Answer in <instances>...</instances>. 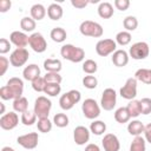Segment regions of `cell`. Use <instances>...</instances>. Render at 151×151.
I'll list each match as a JSON object with an SVG mask.
<instances>
[{
  "instance_id": "7c38bea8",
  "label": "cell",
  "mask_w": 151,
  "mask_h": 151,
  "mask_svg": "<svg viewBox=\"0 0 151 151\" xmlns=\"http://www.w3.org/2000/svg\"><path fill=\"white\" fill-rule=\"evenodd\" d=\"M28 45L37 53H42L47 48V42H46L44 35L41 33H39V32H34V33H32L29 35Z\"/></svg>"
},
{
  "instance_id": "9a60e30c",
  "label": "cell",
  "mask_w": 151,
  "mask_h": 151,
  "mask_svg": "<svg viewBox=\"0 0 151 151\" xmlns=\"http://www.w3.org/2000/svg\"><path fill=\"white\" fill-rule=\"evenodd\" d=\"M101 145L104 151H119L120 149V142L113 133H106L101 140Z\"/></svg>"
},
{
  "instance_id": "277c9868",
  "label": "cell",
  "mask_w": 151,
  "mask_h": 151,
  "mask_svg": "<svg viewBox=\"0 0 151 151\" xmlns=\"http://www.w3.org/2000/svg\"><path fill=\"white\" fill-rule=\"evenodd\" d=\"M80 99H81V93L78 90H71L64 93L59 98V105L63 110L67 111V110H71L77 103H79Z\"/></svg>"
},
{
  "instance_id": "5bb4252c",
  "label": "cell",
  "mask_w": 151,
  "mask_h": 151,
  "mask_svg": "<svg viewBox=\"0 0 151 151\" xmlns=\"http://www.w3.org/2000/svg\"><path fill=\"white\" fill-rule=\"evenodd\" d=\"M18 123H19V117L14 111L5 113L0 118V126L2 130H6V131H9L17 127Z\"/></svg>"
},
{
  "instance_id": "d6a6232c",
  "label": "cell",
  "mask_w": 151,
  "mask_h": 151,
  "mask_svg": "<svg viewBox=\"0 0 151 151\" xmlns=\"http://www.w3.org/2000/svg\"><path fill=\"white\" fill-rule=\"evenodd\" d=\"M131 33L127 32V31H122V32H118L117 35H116V42L120 46H126L131 42Z\"/></svg>"
},
{
  "instance_id": "74e56055",
  "label": "cell",
  "mask_w": 151,
  "mask_h": 151,
  "mask_svg": "<svg viewBox=\"0 0 151 151\" xmlns=\"http://www.w3.org/2000/svg\"><path fill=\"white\" fill-rule=\"evenodd\" d=\"M60 91H61L60 84H46L44 93L50 96V97H55V96H58L60 93Z\"/></svg>"
},
{
  "instance_id": "8d00e7d4",
  "label": "cell",
  "mask_w": 151,
  "mask_h": 151,
  "mask_svg": "<svg viewBox=\"0 0 151 151\" xmlns=\"http://www.w3.org/2000/svg\"><path fill=\"white\" fill-rule=\"evenodd\" d=\"M37 127L40 132L42 133H47L52 130V122L48 119V118H41V119H38V123H37Z\"/></svg>"
},
{
  "instance_id": "f546056e",
  "label": "cell",
  "mask_w": 151,
  "mask_h": 151,
  "mask_svg": "<svg viewBox=\"0 0 151 151\" xmlns=\"http://www.w3.org/2000/svg\"><path fill=\"white\" fill-rule=\"evenodd\" d=\"M90 131L96 136H101L106 131V124L103 120H93L90 125Z\"/></svg>"
},
{
  "instance_id": "c3c4849f",
  "label": "cell",
  "mask_w": 151,
  "mask_h": 151,
  "mask_svg": "<svg viewBox=\"0 0 151 151\" xmlns=\"http://www.w3.org/2000/svg\"><path fill=\"white\" fill-rule=\"evenodd\" d=\"M11 6H12L11 0H1V1H0V12H1V13L7 12V11L11 8Z\"/></svg>"
},
{
  "instance_id": "ab89813d",
  "label": "cell",
  "mask_w": 151,
  "mask_h": 151,
  "mask_svg": "<svg viewBox=\"0 0 151 151\" xmlns=\"http://www.w3.org/2000/svg\"><path fill=\"white\" fill-rule=\"evenodd\" d=\"M44 79L46 84H60L63 81V77L55 72H46V74L44 76Z\"/></svg>"
},
{
  "instance_id": "ba28073f",
  "label": "cell",
  "mask_w": 151,
  "mask_h": 151,
  "mask_svg": "<svg viewBox=\"0 0 151 151\" xmlns=\"http://www.w3.org/2000/svg\"><path fill=\"white\" fill-rule=\"evenodd\" d=\"M117 104V93L113 88L107 87L101 93V99H100V106L105 111H111Z\"/></svg>"
},
{
  "instance_id": "4316f807",
  "label": "cell",
  "mask_w": 151,
  "mask_h": 151,
  "mask_svg": "<svg viewBox=\"0 0 151 151\" xmlns=\"http://www.w3.org/2000/svg\"><path fill=\"white\" fill-rule=\"evenodd\" d=\"M114 119H116V122L119 123V124H125V123H127V122L131 119L126 106H125V107L122 106V107H119V109H117V110L114 111Z\"/></svg>"
},
{
  "instance_id": "5b68a950",
  "label": "cell",
  "mask_w": 151,
  "mask_h": 151,
  "mask_svg": "<svg viewBox=\"0 0 151 151\" xmlns=\"http://www.w3.org/2000/svg\"><path fill=\"white\" fill-rule=\"evenodd\" d=\"M81 111H83V114L85 116V118L96 119L100 114V106L94 99L87 98L81 104Z\"/></svg>"
},
{
  "instance_id": "7a4b0ae2",
  "label": "cell",
  "mask_w": 151,
  "mask_h": 151,
  "mask_svg": "<svg viewBox=\"0 0 151 151\" xmlns=\"http://www.w3.org/2000/svg\"><path fill=\"white\" fill-rule=\"evenodd\" d=\"M79 31L85 37H92V38H100L104 33V29L100 24L92 21V20H85L80 24Z\"/></svg>"
},
{
  "instance_id": "7dc6e473",
  "label": "cell",
  "mask_w": 151,
  "mask_h": 151,
  "mask_svg": "<svg viewBox=\"0 0 151 151\" xmlns=\"http://www.w3.org/2000/svg\"><path fill=\"white\" fill-rule=\"evenodd\" d=\"M88 4H90V1H87V0H71V5L78 9L85 8Z\"/></svg>"
},
{
  "instance_id": "603a6c76",
  "label": "cell",
  "mask_w": 151,
  "mask_h": 151,
  "mask_svg": "<svg viewBox=\"0 0 151 151\" xmlns=\"http://www.w3.org/2000/svg\"><path fill=\"white\" fill-rule=\"evenodd\" d=\"M61 61L59 59H53V58H50V59H46L44 61V68L46 70V72H55V73H59L61 71Z\"/></svg>"
},
{
  "instance_id": "44dd1931",
  "label": "cell",
  "mask_w": 151,
  "mask_h": 151,
  "mask_svg": "<svg viewBox=\"0 0 151 151\" xmlns=\"http://www.w3.org/2000/svg\"><path fill=\"white\" fill-rule=\"evenodd\" d=\"M113 6L105 1V2H100L98 6V15L103 19H110L113 15Z\"/></svg>"
},
{
  "instance_id": "d4e9b609",
  "label": "cell",
  "mask_w": 151,
  "mask_h": 151,
  "mask_svg": "<svg viewBox=\"0 0 151 151\" xmlns=\"http://www.w3.org/2000/svg\"><path fill=\"white\" fill-rule=\"evenodd\" d=\"M134 78L146 85H151V70L150 68H138L134 73Z\"/></svg>"
},
{
  "instance_id": "816d5d0a",
  "label": "cell",
  "mask_w": 151,
  "mask_h": 151,
  "mask_svg": "<svg viewBox=\"0 0 151 151\" xmlns=\"http://www.w3.org/2000/svg\"><path fill=\"white\" fill-rule=\"evenodd\" d=\"M1 151H15L13 147H9V146H4L2 149H1Z\"/></svg>"
},
{
  "instance_id": "f907efd6",
  "label": "cell",
  "mask_w": 151,
  "mask_h": 151,
  "mask_svg": "<svg viewBox=\"0 0 151 151\" xmlns=\"http://www.w3.org/2000/svg\"><path fill=\"white\" fill-rule=\"evenodd\" d=\"M85 151H100V147L97 145V144H87L86 147H85Z\"/></svg>"
},
{
  "instance_id": "ffe728a7",
  "label": "cell",
  "mask_w": 151,
  "mask_h": 151,
  "mask_svg": "<svg viewBox=\"0 0 151 151\" xmlns=\"http://www.w3.org/2000/svg\"><path fill=\"white\" fill-rule=\"evenodd\" d=\"M144 129H145V125L138 120V119H134V120H131L129 124H127V132L131 134V136H140L142 133H144Z\"/></svg>"
},
{
  "instance_id": "6da1fadb",
  "label": "cell",
  "mask_w": 151,
  "mask_h": 151,
  "mask_svg": "<svg viewBox=\"0 0 151 151\" xmlns=\"http://www.w3.org/2000/svg\"><path fill=\"white\" fill-rule=\"evenodd\" d=\"M60 55L72 63H80L85 58V51L81 47H77L72 44H65L60 48Z\"/></svg>"
},
{
  "instance_id": "836d02e7",
  "label": "cell",
  "mask_w": 151,
  "mask_h": 151,
  "mask_svg": "<svg viewBox=\"0 0 151 151\" xmlns=\"http://www.w3.org/2000/svg\"><path fill=\"white\" fill-rule=\"evenodd\" d=\"M123 26H124L125 31H127V32L134 31V29L138 27V20H137V18L133 17V15H127V17L124 18V20H123Z\"/></svg>"
},
{
  "instance_id": "f6af8a7d",
  "label": "cell",
  "mask_w": 151,
  "mask_h": 151,
  "mask_svg": "<svg viewBox=\"0 0 151 151\" xmlns=\"http://www.w3.org/2000/svg\"><path fill=\"white\" fill-rule=\"evenodd\" d=\"M114 7L119 11H126L130 7L129 0H114Z\"/></svg>"
},
{
  "instance_id": "bcb514c9",
  "label": "cell",
  "mask_w": 151,
  "mask_h": 151,
  "mask_svg": "<svg viewBox=\"0 0 151 151\" xmlns=\"http://www.w3.org/2000/svg\"><path fill=\"white\" fill-rule=\"evenodd\" d=\"M9 64H11V63H9V60H8L6 57H2V55L0 57V76H1V77L6 73V71H7Z\"/></svg>"
},
{
  "instance_id": "52a82bcc",
  "label": "cell",
  "mask_w": 151,
  "mask_h": 151,
  "mask_svg": "<svg viewBox=\"0 0 151 151\" xmlns=\"http://www.w3.org/2000/svg\"><path fill=\"white\" fill-rule=\"evenodd\" d=\"M117 51V42L113 39H101L96 45V52L100 57H107Z\"/></svg>"
},
{
  "instance_id": "7bdbcfd3",
  "label": "cell",
  "mask_w": 151,
  "mask_h": 151,
  "mask_svg": "<svg viewBox=\"0 0 151 151\" xmlns=\"http://www.w3.org/2000/svg\"><path fill=\"white\" fill-rule=\"evenodd\" d=\"M139 104H140L142 114L151 113V98H142L139 100Z\"/></svg>"
},
{
  "instance_id": "f35d334b",
  "label": "cell",
  "mask_w": 151,
  "mask_h": 151,
  "mask_svg": "<svg viewBox=\"0 0 151 151\" xmlns=\"http://www.w3.org/2000/svg\"><path fill=\"white\" fill-rule=\"evenodd\" d=\"M97 70H98V65H97V63H96L94 60L87 59V60L84 61V64H83V71H84L85 73H87V74H93V73L97 72Z\"/></svg>"
},
{
  "instance_id": "f1b7e54d",
  "label": "cell",
  "mask_w": 151,
  "mask_h": 151,
  "mask_svg": "<svg viewBox=\"0 0 151 151\" xmlns=\"http://www.w3.org/2000/svg\"><path fill=\"white\" fill-rule=\"evenodd\" d=\"M126 109L129 111V114L131 118H137L138 116L142 114V111H140V104H139V100H130L129 104L126 105Z\"/></svg>"
},
{
  "instance_id": "8fae6325",
  "label": "cell",
  "mask_w": 151,
  "mask_h": 151,
  "mask_svg": "<svg viewBox=\"0 0 151 151\" xmlns=\"http://www.w3.org/2000/svg\"><path fill=\"white\" fill-rule=\"evenodd\" d=\"M29 58V53L26 48H15L9 55V63L14 67L24 66Z\"/></svg>"
},
{
  "instance_id": "8992f818",
  "label": "cell",
  "mask_w": 151,
  "mask_h": 151,
  "mask_svg": "<svg viewBox=\"0 0 151 151\" xmlns=\"http://www.w3.org/2000/svg\"><path fill=\"white\" fill-rule=\"evenodd\" d=\"M149 53H150V46L145 41L134 42L129 50V55L134 60H143L149 55Z\"/></svg>"
},
{
  "instance_id": "60d3db41",
  "label": "cell",
  "mask_w": 151,
  "mask_h": 151,
  "mask_svg": "<svg viewBox=\"0 0 151 151\" xmlns=\"http://www.w3.org/2000/svg\"><path fill=\"white\" fill-rule=\"evenodd\" d=\"M83 85L88 90H93V88H96L98 86V79L92 74L85 76L83 78Z\"/></svg>"
},
{
  "instance_id": "3957f363",
  "label": "cell",
  "mask_w": 151,
  "mask_h": 151,
  "mask_svg": "<svg viewBox=\"0 0 151 151\" xmlns=\"http://www.w3.org/2000/svg\"><path fill=\"white\" fill-rule=\"evenodd\" d=\"M52 109V101L45 97V96H40L35 99L34 101V113L37 114L38 119H41V118H48V114H50V111Z\"/></svg>"
},
{
  "instance_id": "f5cc1de1",
  "label": "cell",
  "mask_w": 151,
  "mask_h": 151,
  "mask_svg": "<svg viewBox=\"0 0 151 151\" xmlns=\"http://www.w3.org/2000/svg\"><path fill=\"white\" fill-rule=\"evenodd\" d=\"M0 106H1V114H5V105H4V103H0Z\"/></svg>"
},
{
  "instance_id": "e0dca14e",
  "label": "cell",
  "mask_w": 151,
  "mask_h": 151,
  "mask_svg": "<svg viewBox=\"0 0 151 151\" xmlns=\"http://www.w3.org/2000/svg\"><path fill=\"white\" fill-rule=\"evenodd\" d=\"M28 40L29 37L25 32H20V31H14L9 35L11 44H13L17 48H25L28 45Z\"/></svg>"
},
{
  "instance_id": "2e32d148",
  "label": "cell",
  "mask_w": 151,
  "mask_h": 151,
  "mask_svg": "<svg viewBox=\"0 0 151 151\" xmlns=\"http://www.w3.org/2000/svg\"><path fill=\"white\" fill-rule=\"evenodd\" d=\"M90 130L83 125L77 126L73 130V139L77 145H85L90 140Z\"/></svg>"
},
{
  "instance_id": "484cf974",
  "label": "cell",
  "mask_w": 151,
  "mask_h": 151,
  "mask_svg": "<svg viewBox=\"0 0 151 151\" xmlns=\"http://www.w3.org/2000/svg\"><path fill=\"white\" fill-rule=\"evenodd\" d=\"M50 37L54 42H64L67 38V33L63 27H54L51 31Z\"/></svg>"
},
{
  "instance_id": "d6986e66",
  "label": "cell",
  "mask_w": 151,
  "mask_h": 151,
  "mask_svg": "<svg viewBox=\"0 0 151 151\" xmlns=\"http://www.w3.org/2000/svg\"><path fill=\"white\" fill-rule=\"evenodd\" d=\"M22 76H24V79L25 80L33 81L35 78L40 77V68H39V66L37 64H29V65H27L24 68Z\"/></svg>"
},
{
  "instance_id": "30bf717a",
  "label": "cell",
  "mask_w": 151,
  "mask_h": 151,
  "mask_svg": "<svg viewBox=\"0 0 151 151\" xmlns=\"http://www.w3.org/2000/svg\"><path fill=\"white\" fill-rule=\"evenodd\" d=\"M119 94L124 99L133 100L136 98V96H137V79L134 77L129 78L125 81V84L123 85V87H120Z\"/></svg>"
},
{
  "instance_id": "d590c367",
  "label": "cell",
  "mask_w": 151,
  "mask_h": 151,
  "mask_svg": "<svg viewBox=\"0 0 151 151\" xmlns=\"http://www.w3.org/2000/svg\"><path fill=\"white\" fill-rule=\"evenodd\" d=\"M68 123H70L68 117L65 113H57L53 117V124L58 127H66Z\"/></svg>"
},
{
  "instance_id": "4fadbf2b",
  "label": "cell",
  "mask_w": 151,
  "mask_h": 151,
  "mask_svg": "<svg viewBox=\"0 0 151 151\" xmlns=\"http://www.w3.org/2000/svg\"><path fill=\"white\" fill-rule=\"evenodd\" d=\"M38 142H39V136L37 132H29L26 134H21L17 138V143L26 150L35 149L38 146Z\"/></svg>"
},
{
  "instance_id": "e575fe53",
  "label": "cell",
  "mask_w": 151,
  "mask_h": 151,
  "mask_svg": "<svg viewBox=\"0 0 151 151\" xmlns=\"http://www.w3.org/2000/svg\"><path fill=\"white\" fill-rule=\"evenodd\" d=\"M37 114L34 113V111H29L27 110L26 112L21 113V123L26 126H31L37 122Z\"/></svg>"
},
{
  "instance_id": "681fc988",
  "label": "cell",
  "mask_w": 151,
  "mask_h": 151,
  "mask_svg": "<svg viewBox=\"0 0 151 151\" xmlns=\"http://www.w3.org/2000/svg\"><path fill=\"white\" fill-rule=\"evenodd\" d=\"M144 138L147 143L151 144V123H149L147 125H145V129H144Z\"/></svg>"
},
{
  "instance_id": "83f0119b",
  "label": "cell",
  "mask_w": 151,
  "mask_h": 151,
  "mask_svg": "<svg viewBox=\"0 0 151 151\" xmlns=\"http://www.w3.org/2000/svg\"><path fill=\"white\" fill-rule=\"evenodd\" d=\"M13 110L18 113H24L28 110V100L25 97H20L15 100H13Z\"/></svg>"
},
{
  "instance_id": "1f68e13d",
  "label": "cell",
  "mask_w": 151,
  "mask_h": 151,
  "mask_svg": "<svg viewBox=\"0 0 151 151\" xmlns=\"http://www.w3.org/2000/svg\"><path fill=\"white\" fill-rule=\"evenodd\" d=\"M20 27L24 32H33L35 28V20L31 17H24L20 20Z\"/></svg>"
},
{
  "instance_id": "ac0fdd59",
  "label": "cell",
  "mask_w": 151,
  "mask_h": 151,
  "mask_svg": "<svg viewBox=\"0 0 151 151\" xmlns=\"http://www.w3.org/2000/svg\"><path fill=\"white\" fill-rule=\"evenodd\" d=\"M129 53L124 50H117L113 54H112V63L114 66L117 67H124L127 65L129 63Z\"/></svg>"
},
{
  "instance_id": "ee69618b",
  "label": "cell",
  "mask_w": 151,
  "mask_h": 151,
  "mask_svg": "<svg viewBox=\"0 0 151 151\" xmlns=\"http://www.w3.org/2000/svg\"><path fill=\"white\" fill-rule=\"evenodd\" d=\"M9 50H11V41L7 40L6 38H1L0 39V53L5 54L9 52Z\"/></svg>"
},
{
  "instance_id": "4dcf8cb0",
  "label": "cell",
  "mask_w": 151,
  "mask_h": 151,
  "mask_svg": "<svg viewBox=\"0 0 151 151\" xmlns=\"http://www.w3.org/2000/svg\"><path fill=\"white\" fill-rule=\"evenodd\" d=\"M145 143H146V140L142 136L134 137V139L132 140V143L130 145V151H146Z\"/></svg>"
},
{
  "instance_id": "7402d4cb",
  "label": "cell",
  "mask_w": 151,
  "mask_h": 151,
  "mask_svg": "<svg viewBox=\"0 0 151 151\" xmlns=\"http://www.w3.org/2000/svg\"><path fill=\"white\" fill-rule=\"evenodd\" d=\"M63 14H64L63 7H61L59 4L53 2V4H51V5L48 6V8H47V15H48V18H50L51 20H59V19H61Z\"/></svg>"
},
{
  "instance_id": "9c48e42d",
  "label": "cell",
  "mask_w": 151,
  "mask_h": 151,
  "mask_svg": "<svg viewBox=\"0 0 151 151\" xmlns=\"http://www.w3.org/2000/svg\"><path fill=\"white\" fill-rule=\"evenodd\" d=\"M9 94H11V100H15L20 97H22V92H24V81L18 78V77H12L8 79L7 84H6Z\"/></svg>"
},
{
  "instance_id": "cb8c5ba5",
  "label": "cell",
  "mask_w": 151,
  "mask_h": 151,
  "mask_svg": "<svg viewBox=\"0 0 151 151\" xmlns=\"http://www.w3.org/2000/svg\"><path fill=\"white\" fill-rule=\"evenodd\" d=\"M31 18L32 19H34L35 21L38 20H42L44 18H45V15H46V8L44 7V5H41V4H35V5H33L32 7H31Z\"/></svg>"
},
{
  "instance_id": "b9f144b4",
  "label": "cell",
  "mask_w": 151,
  "mask_h": 151,
  "mask_svg": "<svg viewBox=\"0 0 151 151\" xmlns=\"http://www.w3.org/2000/svg\"><path fill=\"white\" fill-rule=\"evenodd\" d=\"M31 83H32V88L34 91H37V92H44L45 86H46V81H45L44 77H38V78H35Z\"/></svg>"
}]
</instances>
